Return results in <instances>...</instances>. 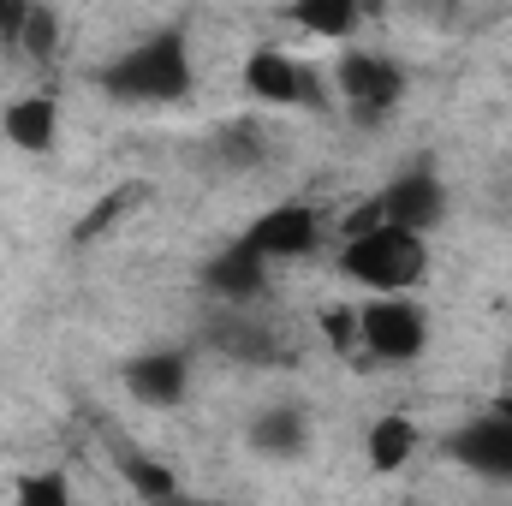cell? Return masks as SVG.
<instances>
[{"label":"cell","mask_w":512,"mask_h":506,"mask_svg":"<svg viewBox=\"0 0 512 506\" xmlns=\"http://www.w3.org/2000/svg\"><path fill=\"white\" fill-rule=\"evenodd\" d=\"M245 96H256L262 108H298V102H322V84L286 48H251V60H245Z\"/></svg>","instance_id":"cell-5"},{"label":"cell","mask_w":512,"mask_h":506,"mask_svg":"<svg viewBox=\"0 0 512 506\" xmlns=\"http://www.w3.org/2000/svg\"><path fill=\"white\" fill-rule=\"evenodd\" d=\"M322 328H328V346H334L340 358H352V352H358V310L334 304V310L322 316Z\"/></svg>","instance_id":"cell-20"},{"label":"cell","mask_w":512,"mask_h":506,"mask_svg":"<svg viewBox=\"0 0 512 506\" xmlns=\"http://www.w3.org/2000/svg\"><path fill=\"white\" fill-rule=\"evenodd\" d=\"M495 417H501V423H512V393H501V399H495Z\"/></svg>","instance_id":"cell-22"},{"label":"cell","mask_w":512,"mask_h":506,"mask_svg":"<svg viewBox=\"0 0 512 506\" xmlns=\"http://www.w3.org/2000/svg\"><path fill=\"white\" fill-rule=\"evenodd\" d=\"M209 340H215L227 358H239V364H274V358H280L274 328H268V322H256V316H245V310L221 316V322L209 328Z\"/></svg>","instance_id":"cell-13"},{"label":"cell","mask_w":512,"mask_h":506,"mask_svg":"<svg viewBox=\"0 0 512 506\" xmlns=\"http://www.w3.org/2000/svg\"><path fill=\"white\" fill-rule=\"evenodd\" d=\"M340 268H346L358 286H370L376 298H405V286L423 280L429 251H423L417 233L376 221V227H364V233H352V239L340 245Z\"/></svg>","instance_id":"cell-2"},{"label":"cell","mask_w":512,"mask_h":506,"mask_svg":"<svg viewBox=\"0 0 512 506\" xmlns=\"http://www.w3.org/2000/svg\"><path fill=\"white\" fill-rule=\"evenodd\" d=\"M227 167H251V161H262V137H256L251 126H227L221 131V149H215Z\"/></svg>","instance_id":"cell-18"},{"label":"cell","mask_w":512,"mask_h":506,"mask_svg":"<svg viewBox=\"0 0 512 506\" xmlns=\"http://www.w3.org/2000/svg\"><path fill=\"white\" fill-rule=\"evenodd\" d=\"M12 48H30L36 60H48V48H54V12L30 6V18H24V30H18V42H12Z\"/></svg>","instance_id":"cell-19"},{"label":"cell","mask_w":512,"mask_h":506,"mask_svg":"<svg viewBox=\"0 0 512 506\" xmlns=\"http://www.w3.org/2000/svg\"><path fill=\"white\" fill-rule=\"evenodd\" d=\"M310 441V417L298 405H268L251 417V447L262 459H298Z\"/></svg>","instance_id":"cell-12"},{"label":"cell","mask_w":512,"mask_h":506,"mask_svg":"<svg viewBox=\"0 0 512 506\" xmlns=\"http://www.w3.org/2000/svg\"><path fill=\"white\" fill-rule=\"evenodd\" d=\"M173 506H197V501H185V495H179V501H173Z\"/></svg>","instance_id":"cell-23"},{"label":"cell","mask_w":512,"mask_h":506,"mask_svg":"<svg viewBox=\"0 0 512 506\" xmlns=\"http://www.w3.org/2000/svg\"><path fill=\"white\" fill-rule=\"evenodd\" d=\"M447 459L465 465V471L483 477V483H512V423H501L495 411L459 423V429L447 435Z\"/></svg>","instance_id":"cell-7"},{"label":"cell","mask_w":512,"mask_h":506,"mask_svg":"<svg viewBox=\"0 0 512 506\" xmlns=\"http://www.w3.org/2000/svg\"><path fill=\"white\" fill-rule=\"evenodd\" d=\"M120 381H126V393L137 405H179L185 387H191V364L179 352H143L120 370Z\"/></svg>","instance_id":"cell-9"},{"label":"cell","mask_w":512,"mask_h":506,"mask_svg":"<svg viewBox=\"0 0 512 506\" xmlns=\"http://www.w3.org/2000/svg\"><path fill=\"white\" fill-rule=\"evenodd\" d=\"M12 506H72V489L60 471H36V477H18V501Z\"/></svg>","instance_id":"cell-17"},{"label":"cell","mask_w":512,"mask_h":506,"mask_svg":"<svg viewBox=\"0 0 512 506\" xmlns=\"http://www.w3.org/2000/svg\"><path fill=\"white\" fill-rule=\"evenodd\" d=\"M126 483L149 506H173L179 495H185V489H179V477H173L167 465H155V459H126Z\"/></svg>","instance_id":"cell-16"},{"label":"cell","mask_w":512,"mask_h":506,"mask_svg":"<svg viewBox=\"0 0 512 506\" xmlns=\"http://www.w3.org/2000/svg\"><path fill=\"white\" fill-rule=\"evenodd\" d=\"M0 126H6V143H18L24 155H48L54 137H60V102H54L48 90L18 96V102L0 114Z\"/></svg>","instance_id":"cell-11"},{"label":"cell","mask_w":512,"mask_h":506,"mask_svg":"<svg viewBox=\"0 0 512 506\" xmlns=\"http://www.w3.org/2000/svg\"><path fill=\"white\" fill-rule=\"evenodd\" d=\"M441 209H447V191H441V179H435L429 167H411V173L387 179L382 191H376V215H382L387 227L417 233V239L441 221Z\"/></svg>","instance_id":"cell-8"},{"label":"cell","mask_w":512,"mask_h":506,"mask_svg":"<svg viewBox=\"0 0 512 506\" xmlns=\"http://www.w3.org/2000/svg\"><path fill=\"white\" fill-rule=\"evenodd\" d=\"M120 209H126V197H108V203H96V215H90V221L78 227V245H90V239H96V233H102L108 221H120Z\"/></svg>","instance_id":"cell-21"},{"label":"cell","mask_w":512,"mask_h":506,"mask_svg":"<svg viewBox=\"0 0 512 506\" xmlns=\"http://www.w3.org/2000/svg\"><path fill=\"white\" fill-rule=\"evenodd\" d=\"M102 90L114 102H143V108L185 102L191 96V48H185V36L179 30H161V36L126 48L120 60L102 66Z\"/></svg>","instance_id":"cell-1"},{"label":"cell","mask_w":512,"mask_h":506,"mask_svg":"<svg viewBox=\"0 0 512 506\" xmlns=\"http://www.w3.org/2000/svg\"><path fill=\"white\" fill-rule=\"evenodd\" d=\"M411 453H417V423H411V417L387 411V417L370 423V471L393 477V471H405V465H411Z\"/></svg>","instance_id":"cell-14"},{"label":"cell","mask_w":512,"mask_h":506,"mask_svg":"<svg viewBox=\"0 0 512 506\" xmlns=\"http://www.w3.org/2000/svg\"><path fill=\"white\" fill-rule=\"evenodd\" d=\"M203 286H209L221 304L251 310L256 298H262V286H268V262H262L256 251H245V245H227V251L203 268Z\"/></svg>","instance_id":"cell-10"},{"label":"cell","mask_w":512,"mask_h":506,"mask_svg":"<svg viewBox=\"0 0 512 506\" xmlns=\"http://www.w3.org/2000/svg\"><path fill=\"white\" fill-rule=\"evenodd\" d=\"M239 245L256 251L262 262H298V256H310L322 245V221H316V209H304V203H280V209L256 215L251 233H245Z\"/></svg>","instance_id":"cell-6"},{"label":"cell","mask_w":512,"mask_h":506,"mask_svg":"<svg viewBox=\"0 0 512 506\" xmlns=\"http://www.w3.org/2000/svg\"><path fill=\"white\" fill-rule=\"evenodd\" d=\"M334 90L358 126H382L405 102V72H399V60H387L376 48H346L334 66Z\"/></svg>","instance_id":"cell-3"},{"label":"cell","mask_w":512,"mask_h":506,"mask_svg":"<svg viewBox=\"0 0 512 506\" xmlns=\"http://www.w3.org/2000/svg\"><path fill=\"white\" fill-rule=\"evenodd\" d=\"M286 18H292L304 36H322V42H340V36L358 30V6H352V0H304V6H292Z\"/></svg>","instance_id":"cell-15"},{"label":"cell","mask_w":512,"mask_h":506,"mask_svg":"<svg viewBox=\"0 0 512 506\" xmlns=\"http://www.w3.org/2000/svg\"><path fill=\"white\" fill-rule=\"evenodd\" d=\"M358 346L382 364H411L429 346V316L411 298H370L358 310Z\"/></svg>","instance_id":"cell-4"}]
</instances>
